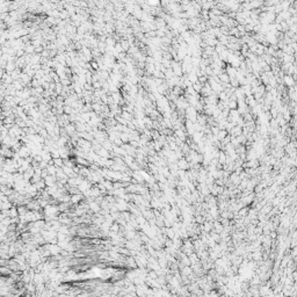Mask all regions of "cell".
<instances>
[{"label": "cell", "instance_id": "6da1fadb", "mask_svg": "<svg viewBox=\"0 0 297 297\" xmlns=\"http://www.w3.org/2000/svg\"><path fill=\"white\" fill-rule=\"evenodd\" d=\"M178 167H180L181 169H187L188 168V163H187L184 159H180L178 161Z\"/></svg>", "mask_w": 297, "mask_h": 297}, {"label": "cell", "instance_id": "7a4b0ae2", "mask_svg": "<svg viewBox=\"0 0 297 297\" xmlns=\"http://www.w3.org/2000/svg\"><path fill=\"white\" fill-rule=\"evenodd\" d=\"M269 236H270V238L272 239H275V238H278V236H279V233L276 231H270V233H269Z\"/></svg>", "mask_w": 297, "mask_h": 297}, {"label": "cell", "instance_id": "3957f363", "mask_svg": "<svg viewBox=\"0 0 297 297\" xmlns=\"http://www.w3.org/2000/svg\"><path fill=\"white\" fill-rule=\"evenodd\" d=\"M225 136H226V132H225V131H221V132H219V135H218L219 139H224V138H225Z\"/></svg>", "mask_w": 297, "mask_h": 297}]
</instances>
